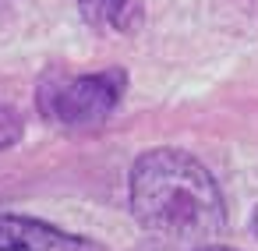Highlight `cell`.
Segmentation results:
<instances>
[{
  "label": "cell",
  "instance_id": "1",
  "mask_svg": "<svg viewBox=\"0 0 258 251\" xmlns=\"http://www.w3.org/2000/svg\"><path fill=\"white\" fill-rule=\"evenodd\" d=\"M127 202L142 230L173 240H205L223 233L226 202L202 159L187 149H145L127 173Z\"/></svg>",
  "mask_w": 258,
  "mask_h": 251
},
{
  "label": "cell",
  "instance_id": "2",
  "mask_svg": "<svg viewBox=\"0 0 258 251\" xmlns=\"http://www.w3.org/2000/svg\"><path fill=\"white\" fill-rule=\"evenodd\" d=\"M124 92H127L124 68H103V71H89V75H71V71L50 68L36 85V106L57 128L89 131L113 117Z\"/></svg>",
  "mask_w": 258,
  "mask_h": 251
},
{
  "label": "cell",
  "instance_id": "3",
  "mask_svg": "<svg viewBox=\"0 0 258 251\" xmlns=\"http://www.w3.org/2000/svg\"><path fill=\"white\" fill-rule=\"evenodd\" d=\"M0 251H106L99 240L68 233L46 219L0 212Z\"/></svg>",
  "mask_w": 258,
  "mask_h": 251
},
{
  "label": "cell",
  "instance_id": "4",
  "mask_svg": "<svg viewBox=\"0 0 258 251\" xmlns=\"http://www.w3.org/2000/svg\"><path fill=\"white\" fill-rule=\"evenodd\" d=\"M78 11L89 29H124L131 0H78Z\"/></svg>",
  "mask_w": 258,
  "mask_h": 251
},
{
  "label": "cell",
  "instance_id": "5",
  "mask_svg": "<svg viewBox=\"0 0 258 251\" xmlns=\"http://www.w3.org/2000/svg\"><path fill=\"white\" fill-rule=\"evenodd\" d=\"M22 135H25V120H22V113H18L15 106H8V103H0V152L11 149V145H18Z\"/></svg>",
  "mask_w": 258,
  "mask_h": 251
},
{
  "label": "cell",
  "instance_id": "6",
  "mask_svg": "<svg viewBox=\"0 0 258 251\" xmlns=\"http://www.w3.org/2000/svg\"><path fill=\"white\" fill-rule=\"evenodd\" d=\"M198 251H237V247H223V244H205V247H198Z\"/></svg>",
  "mask_w": 258,
  "mask_h": 251
},
{
  "label": "cell",
  "instance_id": "7",
  "mask_svg": "<svg viewBox=\"0 0 258 251\" xmlns=\"http://www.w3.org/2000/svg\"><path fill=\"white\" fill-rule=\"evenodd\" d=\"M251 233L258 237V205H254V212H251Z\"/></svg>",
  "mask_w": 258,
  "mask_h": 251
}]
</instances>
